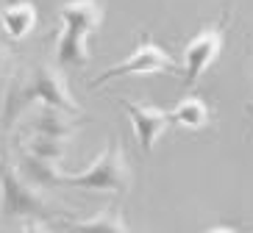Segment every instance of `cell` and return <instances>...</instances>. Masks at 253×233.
<instances>
[{
  "label": "cell",
  "mask_w": 253,
  "mask_h": 233,
  "mask_svg": "<svg viewBox=\"0 0 253 233\" xmlns=\"http://www.w3.org/2000/svg\"><path fill=\"white\" fill-rule=\"evenodd\" d=\"M34 103H42V105H50V108H59V111L84 117L81 105L73 98L70 83L59 64L39 61V64L31 67V72H23V75H17L14 81L8 83L6 98H3V128L6 131L14 128V122Z\"/></svg>",
  "instance_id": "cell-1"
},
{
  "label": "cell",
  "mask_w": 253,
  "mask_h": 233,
  "mask_svg": "<svg viewBox=\"0 0 253 233\" xmlns=\"http://www.w3.org/2000/svg\"><path fill=\"white\" fill-rule=\"evenodd\" d=\"M61 186L86 189V192H106V195H128L134 186V169L128 164L120 136H112L106 142L103 153L81 172H64Z\"/></svg>",
  "instance_id": "cell-2"
},
{
  "label": "cell",
  "mask_w": 253,
  "mask_h": 233,
  "mask_svg": "<svg viewBox=\"0 0 253 233\" xmlns=\"http://www.w3.org/2000/svg\"><path fill=\"white\" fill-rule=\"evenodd\" d=\"M0 195H3V217L8 219H45L47 222L53 217H67L45 195V189L28 183L6 161L0 164Z\"/></svg>",
  "instance_id": "cell-3"
},
{
  "label": "cell",
  "mask_w": 253,
  "mask_h": 233,
  "mask_svg": "<svg viewBox=\"0 0 253 233\" xmlns=\"http://www.w3.org/2000/svg\"><path fill=\"white\" fill-rule=\"evenodd\" d=\"M159 72L181 78L184 75V67L159 45L156 39L150 36L148 31H142L139 33V47H136L131 56H126L123 61H117L114 67L103 69L89 86L92 89H100L106 81H117V78H126V75H159Z\"/></svg>",
  "instance_id": "cell-4"
},
{
  "label": "cell",
  "mask_w": 253,
  "mask_h": 233,
  "mask_svg": "<svg viewBox=\"0 0 253 233\" xmlns=\"http://www.w3.org/2000/svg\"><path fill=\"white\" fill-rule=\"evenodd\" d=\"M223 45H225V23L223 20L214 23V25H206L201 33H195V36L189 39V45L184 47V64H181V67H184V75H181L184 86H195V81H198V78L217 61V56L223 53Z\"/></svg>",
  "instance_id": "cell-5"
},
{
  "label": "cell",
  "mask_w": 253,
  "mask_h": 233,
  "mask_svg": "<svg viewBox=\"0 0 253 233\" xmlns=\"http://www.w3.org/2000/svg\"><path fill=\"white\" fill-rule=\"evenodd\" d=\"M120 105L131 120V128L139 139L142 153L145 156L153 153L162 133L170 128V108H159V105H150V103H131V100H120Z\"/></svg>",
  "instance_id": "cell-6"
},
{
  "label": "cell",
  "mask_w": 253,
  "mask_h": 233,
  "mask_svg": "<svg viewBox=\"0 0 253 233\" xmlns=\"http://www.w3.org/2000/svg\"><path fill=\"white\" fill-rule=\"evenodd\" d=\"M106 17V0H67L59 8V23L64 31L81 33L89 39Z\"/></svg>",
  "instance_id": "cell-7"
},
{
  "label": "cell",
  "mask_w": 253,
  "mask_h": 233,
  "mask_svg": "<svg viewBox=\"0 0 253 233\" xmlns=\"http://www.w3.org/2000/svg\"><path fill=\"white\" fill-rule=\"evenodd\" d=\"M61 228L67 233H134L117 205H109L92 217H70L67 214V219H61Z\"/></svg>",
  "instance_id": "cell-8"
},
{
  "label": "cell",
  "mask_w": 253,
  "mask_h": 233,
  "mask_svg": "<svg viewBox=\"0 0 253 233\" xmlns=\"http://www.w3.org/2000/svg\"><path fill=\"white\" fill-rule=\"evenodd\" d=\"M81 120H70L67 111H59V108L42 105V108H37L34 117L25 122V131H28V133H39V136H56V139H67L70 142V139L78 133Z\"/></svg>",
  "instance_id": "cell-9"
},
{
  "label": "cell",
  "mask_w": 253,
  "mask_h": 233,
  "mask_svg": "<svg viewBox=\"0 0 253 233\" xmlns=\"http://www.w3.org/2000/svg\"><path fill=\"white\" fill-rule=\"evenodd\" d=\"M37 28V6L31 0H11L0 8V31L8 42H23Z\"/></svg>",
  "instance_id": "cell-10"
},
{
  "label": "cell",
  "mask_w": 253,
  "mask_h": 233,
  "mask_svg": "<svg viewBox=\"0 0 253 233\" xmlns=\"http://www.w3.org/2000/svg\"><path fill=\"white\" fill-rule=\"evenodd\" d=\"M14 169L20 175H23L28 183H34V186L39 189H53V186H61V169L59 164H53V161H45V158H39V156H31V153H20L17 156V164Z\"/></svg>",
  "instance_id": "cell-11"
},
{
  "label": "cell",
  "mask_w": 253,
  "mask_h": 233,
  "mask_svg": "<svg viewBox=\"0 0 253 233\" xmlns=\"http://www.w3.org/2000/svg\"><path fill=\"white\" fill-rule=\"evenodd\" d=\"M89 61H92L89 39L61 28L59 36H56V64L59 67H84Z\"/></svg>",
  "instance_id": "cell-12"
},
{
  "label": "cell",
  "mask_w": 253,
  "mask_h": 233,
  "mask_svg": "<svg viewBox=\"0 0 253 233\" xmlns=\"http://www.w3.org/2000/svg\"><path fill=\"white\" fill-rule=\"evenodd\" d=\"M211 122V111L203 98H184L178 105L170 108V125H178L186 131H203Z\"/></svg>",
  "instance_id": "cell-13"
},
{
  "label": "cell",
  "mask_w": 253,
  "mask_h": 233,
  "mask_svg": "<svg viewBox=\"0 0 253 233\" xmlns=\"http://www.w3.org/2000/svg\"><path fill=\"white\" fill-rule=\"evenodd\" d=\"M23 150L31 153V156H39V158H45V161L59 164V161H64V158H67L70 142H67V139H56V136L28 133L23 139Z\"/></svg>",
  "instance_id": "cell-14"
},
{
  "label": "cell",
  "mask_w": 253,
  "mask_h": 233,
  "mask_svg": "<svg viewBox=\"0 0 253 233\" xmlns=\"http://www.w3.org/2000/svg\"><path fill=\"white\" fill-rule=\"evenodd\" d=\"M23 233H50V228H47L45 219H25Z\"/></svg>",
  "instance_id": "cell-15"
},
{
  "label": "cell",
  "mask_w": 253,
  "mask_h": 233,
  "mask_svg": "<svg viewBox=\"0 0 253 233\" xmlns=\"http://www.w3.org/2000/svg\"><path fill=\"white\" fill-rule=\"evenodd\" d=\"M6 61H8V53L0 47V78H3V72H6Z\"/></svg>",
  "instance_id": "cell-16"
},
{
  "label": "cell",
  "mask_w": 253,
  "mask_h": 233,
  "mask_svg": "<svg viewBox=\"0 0 253 233\" xmlns=\"http://www.w3.org/2000/svg\"><path fill=\"white\" fill-rule=\"evenodd\" d=\"M3 98H6V89H3V83H0V122H3Z\"/></svg>",
  "instance_id": "cell-17"
},
{
  "label": "cell",
  "mask_w": 253,
  "mask_h": 233,
  "mask_svg": "<svg viewBox=\"0 0 253 233\" xmlns=\"http://www.w3.org/2000/svg\"><path fill=\"white\" fill-rule=\"evenodd\" d=\"M206 233H237V231H231V228H211V231Z\"/></svg>",
  "instance_id": "cell-18"
},
{
  "label": "cell",
  "mask_w": 253,
  "mask_h": 233,
  "mask_svg": "<svg viewBox=\"0 0 253 233\" xmlns=\"http://www.w3.org/2000/svg\"><path fill=\"white\" fill-rule=\"evenodd\" d=\"M245 111H248V117L253 120V103H248V105H245Z\"/></svg>",
  "instance_id": "cell-19"
}]
</instances>
